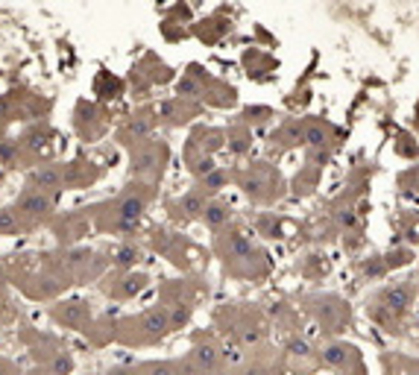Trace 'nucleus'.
<instances>
[{
  "label": "nucleus",
  "instance_id": "f257e3e1",
  "mask_svg": "<svg viewBox=\"0 0 419 375\" xmlns=\"http://www.w3.org/2000/svg\"><path fill=\"white\" fill-rule=\"evenodd\" d=\"M141 326H144V332L150 337H161L167 329H171V317H167V311H161V308H153V311L144 314Z\"/></svg>",
  "mask_w": 419,
  "mask_h": 375
},
{
  "label": "nucleus",
  "instance_id": "f03ea898",
  "mask_svg": "<svg viewBox=\"0 0 419 375\" xmlns=\"http://www.w3.org/2000/svg\"><path fill=\"white\" fill-rule=\"evenodd\" d=\"M50 197H44L41 191H36V194H26L24 200H21V211H26V214H30V217H41V214H47L50 211Z\"/></svg>",
  "mask_w": 419,
  "mask_h": 375
},
{
  "label": "nucleus",
  "instance_id": "7ed1b4c3",
  "mask_svg": "<svg viewBox=\"0 0 419 375\" xmlns=\"http://www.w3.org/2000/svg\"><path fill=\"white\" fill-rule=\"evenodd\" d=\"M33 182H36L39 188H44V191H56V188L62 185V170L53 168V165H44V168H39V170L33 173Z\"/></svg>",
  "mask_w": 419,
  "mask_h": 375
},
{
  "label": "nucleus",
  "instance_id": "20e7f679",
  "mask_svg": "<svg viewBox=\"0 0 419 375\" xmlns=\"http://www.w3.org/2000/svg\"><path fill=\"white\" fill-rule=\"evenodd\" d=\"M141 211H144V200L141 197H126L121 202V223L123 226H132L138 217H141Z\"/></svg>",
  "mask_w": 419,
  "mask_h": 375
},
{
  "label": "nucleus",
  "instance_id": "39448f33",
  "mask_svg": "<svg viewBox=\"0 0 419 375\" xmlns=\"http://www.w3.org/2000/svg\"><path fill=\"white\" fill-rule=\"evenodd\" d=\"M217 352L211 346H197V352H193V366L197 369H217Z\"/></svg>",
  "mask_w": 419,
  "mask_h": 375
},
{
  "label": "nucleus",
  "instance_id": "423d86ee",
  "mask_svg": "<svg viewBox=\"0 0 419 375\" xmlns=\"http://www.w3.org/2000/svg\"><path fill=\"white\" fill-rule=\"evenodd\" d=\"M179 208L185 211V217H200V214H203L208 205H206V200H203L200 194H188V197H182Z\"/></svg>",
  "mask_w": 419,
  "mask_h": 375
},
{
  "label": "nucleus",
  "instance_id": "0eeeda50",
  "mask_svg": "<svg viewBox=\"0 0 419 375\" xmlns=\"http://www.w3.org/2000/svg\"><path fill=\"white\" fill-rule=\"evenodd\" d=\"M349 352H352V349H346V346H328V349L323 352V361H325L328 366H346Z\"/></svg>",
  "mask_w": 419,
  "mask_h": 375
},
{
  "label": "nucleus",
  "instance_id": "6e6552de",
  "mask_svg": "<svg viewBox=\"0 0 419 375\" xmlns=\"http://www.w3.org/2000/svg\"><path fill=\"white\" fill-rule=\"evenodd\" d=\"M229 220V208L226 205H208L206 208V223L208 226H223Z\"/></svg>",
  "mask_w": 419,
  "mask_h": 375
},
{
  "label": "nucleus",
  "instance_id": "1a4fd4ad",
  "mask_svg": "<svg viewBox=\"0 0 419 375\" xmlns=\"http://www.w3.org/2000/svg\"><path fill=\"white\" fill-rule=\"evenodd\" d=\"M387 308H405L410 302V290L408 287H396V290H390L387 297H384Z\"/></svg>",
  "mask_w": 419,
  "mask_h": 375
},
{
  "label": "nucleus",
  "instance_id": "9d476101",
  "mask_svg": "<svg viewBox=\"0 0 419 375\" xmlns=\"http://www.w3.org/2000/svg\"><path fill=\"white\" fill-rule=\"evenodd\" d=\"M89 311H86V305H82V302H71V305H65V311L59 314L62 319H68V323H79V319L82 317H86Z\"/></svg>",
  "mask_w": 419,
  "mask_h": 375
},
{
  "label": "nucleus",
  "instance_id": "9b49d317",
  "mask_svg": "<svg viewBox=\"0 0 419 375\" xmlns=\"http://www.w3.org/2000/svg\"><path fill=\"white\" fill-rule=\"evenodd\" d=\"M15 226H18L15 211H9V208H4V211H0V232H12Z\"/></svg>",
  "mask_w": 419,
  "mask_h": 375
},
{
  "label": "nucleus",
  "instance_id": "f8f14e48",
  "mask_svg": "<svg viewBox=\"0 0 419 375\" xmlns=\"http://www.w3.org/2000/svg\"><path fill=\"white\" fill-rule=\"evenodd\" d=\"M229 250H232L235 255H249V244H246V237H243V235H232Z\"/></svg>",
  "mask_w": 419,
  "mask_h": 375
},
{
  "label": "nucleus",
  "instance_id": "ddd939ff",
  "mask_svg": "<svg viewBox=\"0 0 419 375\" xmlns=\"http://www.w3.org/2000/svg\"><path fill=\"white\" fill-rule=\"evenodd\" d=\"M305 138H308V144H314V147H323V141H325V135H323L320 126H311L308 132H305Z\"/></svg>",
  "mask_w": 419,
  "mask_h": 375
},
{
  "label": "nucleus",
  "instance_id": "4468645a",
  "mask_svg": "<svg viewBox=\"0 0 419 375\" xmlns=\"http://www.w3.org/2000/svg\"><path fill=\"white\" fill-rule=\"evenodd\" d=\"M147 372L150 375H176V366L173 364H153Z\"/></svg>",
  "mask_w": 419,
  "mask_h": 375
},
{
  "label": "nucleus",
  "instance_id": "2eb2a0df",
  "mask_svg": "<svg viewBox=\"0 0 419 375\" xmlns=\"http://www.w3.org/2000/svg\"><path fill=\"white\" fill-rule=\"evenodd\" d=\"M68 369H71V358H68V355H59V358L53 361V372H56V375H65Z\"/></svg>",
  "mask_w": 419,
  "mask_h": 375
},
{
  "label": "nucleus",
  "instance_id": "dca6fc26",
  "mask_svg": "<svg viewBox=\"0 0 419 375\" xmlns=\"http://www.w3.org/2000/svg\"><path fill=\"white\" fill-rule=\"evenodd\" d=\"M200 91V86L193 83V79H182L179 83V94H197Z\"/></svg>",
  "mask_w": 419,
  "mask_h": 375
},
{
  "label": "nucleus",
  "instance_id": "f3484780",
  "mask_svg": "<svg viewBox=\"0 0 419 375\" xmlns=\"http://www.w3.org/2000/svg\"><path fill=\"white\" fill-rule=\"evenodd\" d=\"M153 162H156V155H153V153H144L141 158H138L135 168H138V170H147V168H153Z\"/></svg>",
  "mask_w": 419,
  "mask_h": 375
},
{
  "label": "nucleus",
  "instance_id": "a211bd4d",
  "mask_svg": "<svg viewBox=\"0 0 419 375\" xmlns=\"http://www.w3.org/2000/svg\"><path fill=\"white\" fill-rule=\"evenodd\" d=\"M15 155V144L12 141H4L0 144V158H12Z\"/></svg>",
  "mask_w": 419,
  "mask_h": 375
},
{
  "label": "nucleus",
  "instance_id": "6ab92c4d",
  "mask_svg": "<svg viewBox=\"0 0 419 375\" xmlns=\"http://www.w3.org/2000/svg\"><path fill=\"white\" fill-rule=\"evenodd\" d=\"M135 255H138L135 250H121V255H118V261H121V264H132V258H135Z\"/></svg>",
  "mask_w": 419,
  "mask_h": 375
},
{
  "label": "nucleus",
  "instance_id": "aec40b11",
  "mask_svg": "<svg viewBox=\"0 0 419 375\" xmlns=\"http://www.w3.org/2000/svg\"><path fill=\"white\" fill-rule=\"evenodd\" d=\"M291 349H293L296 355H308V343H302V340H299V343H293V346H291Z\"/></svg>",
  "mask_w": 419,
  "mask_h": 375
},
{
  "label": "nucleus",
  "instance_id": "412c9836",
  "mask_svg": "<svg viewBox=\"0 0 419 375\" xmlns=\"http://www.w3.org/2000/svg\"><path fill=\"white\" fill-rule=\"evenodd\" d=\"M185 317H188V314H185L182 308H176V311H173V323H185Z\"/></svg>",
  "mask_w": 419,
  "mask_h": 375
},
{
  "label": "nucleus",
  "instance_id": "4be33fe9",
  "mask_svg": "<svg viewBox=\"0 0 419 375\" xmlns=\"http://www.w3.org/2000/svg\"><path fill=\"white\" fill-rule=\"evenodd\" d=\"M9 112V97H0V115Z\"/></svg>",
  "mask_w": 419,
  "mask_h": 375
},
{
  "label": "nucleus",
  "instance_id": "5701e85b",
  "mask_svg": "<svg viewBox=\"0 0 419 375\" xmlns=\"http://www.w3.org/2000/svg\"><path fill=\"white\" fill-rule=\"evenodd\" d=\"M30 147H33V150H41V147H44V141H41L39 135H33V138H30Z\"/></svg>",
  "mask_w": 419,
  "mask_h": 375
},
{
  "label": "nucleus",
  "instance_id": "b1692460",
  "mask_svg": "<svg viewBox=\"0 0 419 375\" xmlns=\"http://www.w3.org/2000/svg\"><path fill=\"white\" fill-rule=\"evenodd\" d=\"M220 182H223V176H220V173H211V176H208V185H220Z\"/></svg>",
  "mask_w": 419,
  "mask_h": 375
},
{
  "label": "nucleus",
  "instance_id": "393cba45",
  "mask_svg": "<svg viewBox=\"0 0 419 375\" xmlns=\"http://www.w3.org/2000/svg\"><path fill=\"white\" fill-rule=\"evenodd\" d=\"M111 375H135V372H129V369H115Z\"/></svg>",
  "mask_w": 419,
  "mask_h": 375
},
{
  "label": "nucleus",
  "instance_id": "a878e982",
  "mask_svg": "<svg viewBox=\"0 0 419 375\" xmlns=\"http://www.w3.org/2000/svg\"><path fill=\"white\" fill-rule=\"evenodd\" d=\"M243 375H264V372H258V369H249V372H243Z\"/></svg>",
  "mask_w": 419,
  "mask_h": 375
},
{
  "label": "nucleus",
  "instance_id": "bb28decb",
  "mask_svg": "<svg viewBox=\"0 0 419 375\" xmlns=\"http://www.w3.org/2000/svg\"><path fill=\"white\" fill-rule=\"evenodd\" d=\"M0 375H4V369H0Z\"/></svg>",
  "mask_w": 419,
  "mask_h": 375
}]
</instances>
